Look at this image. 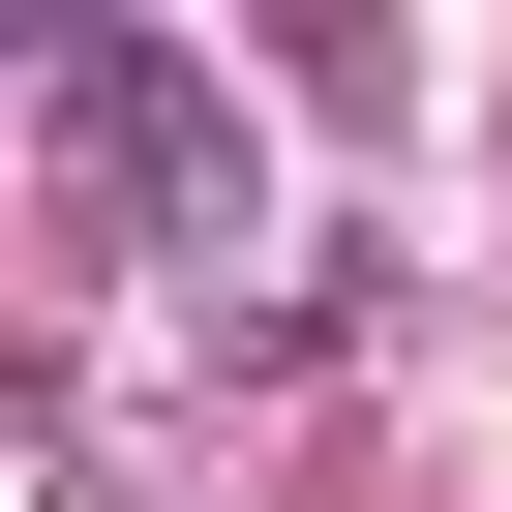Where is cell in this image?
Masks as SVG:
<instances>
[{"label": "cell", "instance_id": "obj_1", "mask_svg": "<svg viewBox=\"0 0 512 512\" xmlns=\"http://www.w3.org/2000/svg\"><path fill=\"white\" fill-rule=\"evenodd\" d=\"M31 181L91 241H241V91L181 31H31Z\"/></svg>", "mask_w": 512, "mask_h": 512}]
</instances>
